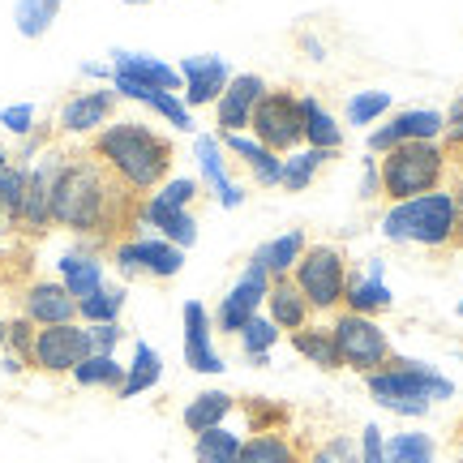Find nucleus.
<instances>
[{
  "label": "nucleus",
  "mask_w": 463,
  "mask_h": 463,
  "mask_svg": "<svg viewBox=\"0 0 463 463\" xmlns=\"http://www.w3.org/2000/svg\"><path fill=\"white\" fill-rule=\"evenodd\" d=\"M137 211L142 198L129 194L112 172L90 155H65L61 181H56V198H52V228H65L82 236L86 245H108L125 236H137Z\"/></svg>",
  "instance_id": "f257e3e1"
},
{
  "label": "nucleus",
  "mask_w": 463,
  "mask_h": 463,
  "mask_svg": "<svg viewBox=\"0 0 463 463\" xmlns=\"http://www.w3.org/2000/svg\"><path fill=\"white\" fill-rule=\"evenodd\" d=\"M86 150L137 198H150L172 176V159H176L172 142L142 120H116V125L95 133Z\"/></svg>",
  "instance_id": "f03ea898"
},
{
  "label": "nucleus",
  "mask_w": 463,
  "mask_h": 463,
  "mask_svg": "<svg viewBox=\"0 0 463 463\" xmlns=\"http://www.w3.org/2000/svg\"><path fill=\"white\" fill-rule=\"evenodd\" d=\"M382 236L395 245H420L433 253H447L459 245V211L447 184L408 202H391L382 215Z\"/></svg>",
  "instance_id": "7ed1b4c3"
},
{
  "label": "nucleus",
  "mask_w": 463,
  "mask_h": 463,
  "mask_svg": "<svg viewBox=\"0 0 463 463\" xmlns=\"http://www.w3.org/2000/svg\"><path fill=\"white\" fill-rule=\"evenodd\" d=\"M364 386H369V395L378 399L386 412H395V416H425L433 403H442V399L455 395V382H450L447 373H438V369L425 361L399 356V352L391 356L386 369L369 373Z\"/></svg>",
  "instance_id": "20e7f679"
},
{
  "label": "nucleus",
  "mask_w": 463,
  "mask_h": 463,
  "mask_svg": "<svg viewBox=\"0 0 463 463\" xmlns=\"http://www.w3.org/2000/svg\"><path fill=\"white\" fill-rule=\"evenodd\" d=\"M378 172H382V198L408 202V198L442 189L450 159L442 142H403V146L378 155Z\"/></svg>",
  "instance_id": "39448f33"
},
{
  "label": "nucleus",
  "mask_w": 463,
  "mask_h": 463,
  "mask_svg": "<svg viewBox=\"0 0 463 463\" xmlns=\"http://www.w3.org/2000/svg\"><path fill=\"white\" fill-rule=\"evenodd\" d=\"M347 253L331 241H309V249L300 253L297 270H292V279H297L300 297L309 300V309L314 314H339L344 309V288H347Z\"/></svg>",
  "instance_id": "423d86ee"
},
{
  "label": "nucleus",
  "mask_w": 463,
  "mask_h": 463,
  "mask_svg": "<svg viewBox=\"0 0 463 463\" xmlns=\"http://www.w3.org/2000/svg\"><path fill=\"white\" fill-rule=\"evenodd\" d=\"M331 335H335V347H339V361H344V369L361 373V378H369V373L386 369V364H391V356H395V347H391L386 331L378 326V317H364V314H347V309H339V314H331Z\"/></svg>",
  "instance_id": "0eeeda50"
},
{
  "label": "nucleus",
  "mask_w": 463,
  "mask_h": 463,
  "mask_svg": "<svg viewBox=\"0 0 463 463\" xmlns=\"http://www.w3.org/2000/svg\"><path fill=\"white\" fill-rule=\"evenodd\" d=\"M249 133L266 150H275V155H292V150L305 146V112H300L297 90H288V86L266 90L262 99H258V108H253Z\"/></svg>",
  "instance_id": "6e6552de"
},
{
  "label": "nucleus",
  "mask_w": 463,
  "mask_h": 463,
  "mask_svg": "<svg viewBox=\"0 0 463 463\" xmlns=\"http://www.w3.org/2000/svg\"><path fill=\"white\" fill-rule=\"evenodd\" d=\"M112 266L120 279H176L184 270V249L164 236H125L112 245Z\"/></svg>",
  "instance_id": "1a4fd4ad"
},
{
  "label": "nucleus",
  "mask_w": 463,
  "mask_h": 463,
  "mask_svg": "<svg viewBox=\"0 0 463 463\" xmlns=\"http://www.w3.org/2000/svg\"><path fill=\"white\" fill-rule=\"evenodd\" d=\"M90 352H95V347H90V326H82V322L39 326V331H34V347H31V369L61 378V373H73Z\"/></svg>",
  "instance_id": "9d476101"
},
{
  "label": "nucleus",
  "mask_w": 463,
  "mask_h": 463,
  "mask_svg": "<svg viewBox=\"0 0 463 463\" xmlns=\"http://www.w3.org/2000/svg\"><path fill=\"white\" fill-rule=\"evenodd\" d=\"M266 292H270V275H266L258 262H245V270H241V279L228 288V297L219 300V309L211 314V322H215L219 335H236L245 331L253 317L262 314L266 305Z\"/></svg>",
  "instance_id": "9b49d317"
},
{
  "label": "nucleus",
  "mask_w": 463,
  "mask_h": 463,
  "mask_svg": "<svg viewBox=\"0 0 463 463\" xmlns=\"http://www.w3.org/2000/svg\"><path fill=\"white\" fill-rule=\"evenodd\" d=\"M65 167V150H48L39 164L26 167V198H22V232L43 236L52 228V198H56V181Z\"/></svg>",
  "instance_id": "f8f14e48"
},
{
  "label": "nucleus",
  "mask_w": 463,
  "mask_h": 463,
  "mask_svg": "<svg viewBox=\"0 0 463 463\" xmlns=\"http://www.w3.org/2000/svg\"><path fill=\"white\" fill-rule=\"evenodd\" d=\"M447 129V112L438 108H399L386 125L369 133V155H386V150L403 146V142H442Z\"/></svg>",
  "instance_id": "ddd939ff"
},
{
  "label": "nucleus",
  "mask_w": 463,
  "mask_h": 463,
  "mask_svg": "<svg viewBox=\"0 0 463 463\" xmlns=\"http://www.w3.org/2000/svg\"><path fill=\"white\" fill-rule=\"evenodd\" d=\"M116 95L112 86H95V90H78V95H69L61 103V112H56V129L69 133V137H95L99 129H108L116 116Z\"/></svg>",
  "instance_id": "4468645a"
},
{
  "label": "nucleus",
  "mask_w": 463,
  "mask_h": 463,
  "mask_svg": "<svg viewBox=\"0 0 463 463\" xmlns=\"http://www.w3.org/2000/svg\"><path fill=\"white\" fill-rule=\"evenodd\" d=\"M181 322H184V347H181L184 364H189L194 373H206V378L223 373L228 364H223V356L215 352V322H211V309H206L202 300H184Z\"/></svg>",
  "instance_id": "2eb2a0df"
},
{
  "label": "nucleus",
  "mask_w": 463,
  "mask_h": 463,
  "mask_svg": "<svg viewBox=\"0 0 463 463\" xmlns=\"http://www.w3.org/2000/svg\"><path fill=\"white\" fill-rule=\"evenodd\" d=\"M176 69H181V82H184L181 99L189 112H194V108H215V99L232 82L228 61L215 56V52H206V56H184Z\"/></svg>",
  "instance_id": "dca6fc26"
},
{
  "label": "nucleus",
  "mask_w": 463,
  "mask_h": 463,
  "mask_svg": "<svg viewBox=\"0 0 463 463\" xmlns=\"http://www.w3.org/2000/svg\"><path fill=\"white\" fill-rule=\"evenodd\" d=\"M270 86L262 82V73H232L228 90L215 99V129L219 133H249L253 108Z\"/></svg>",
  "instance_id": "f3484780"
},
{
  "label": "nucleus",
  "mask_w": 463,
  "mask_h": 463,
  "mask_svg": "<svg viewBox=\"0 0 463 463\" xmlns=\"http://www.w3.org/2000/svg\"><path fill=\"white\" fill-rule=\"evenodd\" d=\"M22 317H31L34 326L78 322V300L69 297L61 279H34L22 288Z\"/></svg>",
  "instance_id": "a211bd4d"
},
{
  "label": "nucleus",
  "mask_w": 463,
  "mask_h": 463,
  "mask_svg": "<svg viewBox=\"0 0 463 463\" xmlns=\"http://www.w3.org/2000/svg\"><path fill=\"white\" fill-rule=\"evenodd\" d=\"M146 228H155V236H164L172 241L176 249H189L198 241V219L194 211H184V206H172L164 198H142V211H137V236H146Z\"/></svg>",
  "instance_id": "6ab92c4d"
},
{
  "label": "nucleus",
  "mask_w": 463,
  "mask_h": 463,
  "mask_svg": "<svg viewBox=\"0 0 463 463\" xmlns=\"http://www.w3.org/2000/svg\"><path fill=\"white\" fill-rule=\"evenodd\" d=\"M395 305L391 288L382 279V258L369 262V270H347V288H344V309L347 314H364V317H378Z\"/></svg>",
  "instance_id": "aec40b11"
},
{
  "label": "nucleus",
  "mask_w": 463,
  "mask_h": 463,
  "mask_svg": "<svg viewBox=\"0 0 463 463\" xmlns=\"http://www.w3.org/2000/svg\"><path fill=\"white\" fill-rule=\"evenodd\" d=\"M112 73H120V78H129V82H137V86H150V90H172V95L184 90L181 69L164 65L159 56H146V52L116 48L112 52Z\"/></svg>",
  "instance_id": "412c9836"
},
{
  "label": "nucleus",
  "mask_w": 463,
  "mask_h": 463,
  "mask_svg": "<svg viewBox=\"0 0 463 463\" xmlns=\"http://www.w3.org/2000/svg\"><path fill=\"white\" fill-rule=\"evenodd\" d=\"M56 270H61V283H65V292L73 300H86L90 292H99L103 283H108V262L90 245H78V249H69V253H61Z\"/></svg>",
  "instance_id": "4be33fe9"
},
{
  "label": "nucleus",
  "mask_w": 463,
  "mask_h": 463,
  "mask_svg": "<svg viewBox=\"0 0 463 463\" xmlns=\"http://www.w3.org/2000/svg\"><path fill=\"white\" fill-rule=\"evenodd\" d=\"M194 155H198L202 181L211 184V194L219 198V206L236 211V206L245 202V189H241V184L228 176V164H223V146H219V133H202L198 142H194Z\"/></svg>",
  "instance_id": "5701e85b"
},
{
  "label": "nucleus",
  "mask_w": 463,
  "mask_h": 463,
  "mask_svg": "<svg viewBox=\"0 0 463 463\" xmlns=\"http://www.w3.org/2000/svg\"><path fill=\"white\" fill-rule=\"evenodd\" d=\"M120 95V99H133L142 103V108H150L155 116H164L172 129H194V112L184 108L181 95H172V90H150V86H137L129 82V78H120V73H112V82H108Z\"/></svg>",
  "instance_id": "b1692460"
},
{
  "label": "nucleus",
  "mask_w": 463,
  "mask_h": 463,
  "mask_svg": "<svg viewBox=\"0 0 463 463\" xmlns=\"http://www.w3.org/2000/svg\"><path fill=\"white\" fill-rule=\"evenodd\" d=\"M305 455L309 450L300 447L288 430H249L236 463H300Z\"/></svg>",
  "instance_id": "393cba45"
},
{
  "label": "nucleus",
  "mask_w": 463,
  "mask_h": 463,
  "mask_svg": "<svg viewBox=\"0 0 463 463\" xmlns=\"http://www.w3.org/2000/svg\"><path fill=\"white\" fill-rule=\"evenodd\" d=\"M266 317L288 335L314 322V309H309V300L300 297V288H297L292 275H288V279H270V292H266Z\"/></svg>",
  "instance_id": "a878e982"
},
{
  "label": "nucleus",
  "mask_w": 463,
  "mask_h": 463,
  "mask_svg": "<svg viewBox=\"0 0 463 463\" xmlns=\"http://www.w3.org/2000/svg\"><path fill=\"white\" fill-rule=\"evenodd\" d=\"M309 249V236L300 228H292V232H283V236H270V241H262V245L253 249V258L249 262H258L270 275V279H288L292 270H297V262H300V253Z\"/></svg>",
  "instance_id": "bb28decb"
},
{
  "label": "nucleus",
  "mask_w": 463,
  "mask_h": 463,
  "mask_svg": "<svg viewBox=\"0 0 463 463\" xmlns=\"http://www.w3.org/2000/svg\"><path fill=\"white\" fill-rule=\"evenodd\" d=\"M292 352L305 356V361L322 369V373H335V369H344L339 361V347H335V335H331V322H309V326H300L292 331Z\"/></svg>",
  "instance_id": "cd10ccee"
},
{
  "label": "nucleus",
  "mask_w": 463,
  "mask_h": 463,
  "mask_svg": "<svg viewBox=\"0 0 463 463\" xmlns=\"http://www.w3.org/2000/svg\"><path fill=\"white\" fill-rule=\"evenodd\" d=\"M159 378H164V356H159L146 339H137V344H133L129 364H125V382H120V391H116V395L137 399V395H146V391H155Z\"/></svg>",
  "instance_id": "c85d7f7f"
},
{
  "label": "nucleus",
  "mask_w": 463,
  "mask_h": 463,
  "mask_svg": "<svg viewBox=\"0 0 463 463\" xmlns=\"http://www.w3.org/2000/svg\"><path fill=\"white\" fill-rule=\"evenodd\" d=\"M232 412H236V399L228 391H202V395H194L184 403L181 420L189 433H206V430H215V425H228Z\"/></svg>",
  "instance_id": "c756f323"
},
{
  "label": "nucleus",
  "mask_w": 463,
  "mask_h": 463,
  "mask_svg": "<svg viewBox=\"0 0 463 463\" xmlns=\"http://www.w3.org/2000/svg\"><path fill=\"white\" fill-rule=\"evenodd\" d=\"M300 112H305V146L331 150V155L344 146V125H339L335 112H326L314 95H300Z\"/></svg>",
  "instance_id": "7c9ffc66"
},
{
  "label": "nucleus",
  "mask_w": 463,
  "mask_h": 463,
  "mask_svg": "<svg viewBox=\"0 0 463 463\" xmlns=\"http://www.w3.org/2000/svg\"><path fill=\"white\" fill-rule=\"evenodd\" d=\"M69 378L78 382L82 391H120V382H125V364L116 361L112 352H90Z\"/></svg>",
  "instance_id": "2f4dec72"
},
{
  "label": "nucleus",
  "mask_w": 463,
  "mask_h": 463,
  "mask_svg": "<svg viewBox=\"0 0 463 463\" xmlns=\"http://www.w3.org/2000/svg\"><path fill=\"white\" fill-rule=\"evenodd\" d=\"M22 198H26V164H9L0 172V236L22 228Z\"/></svg>",
  "instance_id": "473e14b6"
},
{
  "label": "nucleus",
  "mask_w": 463,
  "mask_h": 463,
  "mask_svg": "<svg viewBox=\"0 0 463 463\" xmlns=\"http://www.w3.org/2000/svg\"><path fill=\"white\" fill-rule=\"evenodd\" d=\"M331 164V150H314V146H300L292 155H283V189L288 194H300V189H309L317 181V172Z\"/></svg>",
  "instance_id": "72a5a7b5"
},
{
  "label": "nucleus",
  "mask_w": 463,
  "mask_h": 463,
  "mask_svg": "<svg viewBox=\"0 0 463 463\" xmlns=\"http://www.w3.org/2000/svg\"><path fill=\"white\" fill-rule=\"evenodd\" d=\"M241 442H245V433L228 430V425H215V430H206V433H194V459L198 463H236Z\"/></svg>",
  "instance_id": "f704fd0d"
},
{
  "label": "nucleus",
  "mask_w": 463,
  "mask_h": 463,
  "mask_svg": "<svg viewBox=\"0 0 463 463\" xmlns=\"http://www.w3.org/2000/svg\"><path fill=\"white\" fill-rule=\"evenodd\" d=\"M279 335L283 331L270 322V317L258 314L245 331L236 335V347H241V356H245L249 364H270V352H275V344H279Z\"/></svg>",
  "instance_id": "c9c22d12"
},
{
  "label": "nucleus",
  "mask_w": 463,
  "mask_h": 463,
  "mask_svg": "<svg viewBox=\"0 0 463 463\" xmlns=\"http://www.w3.org/2000/svg\"><path fill=\"white\" fill-rule=\"evenodd\" d=\"M120 314H125V288H120V283H103L99 292H90L86 300H78V322H82V326L120 322Z\"/></svg>",
  "instance_id": "e433bc0d"
},
{
  "label": "nucleus",
  "mask_w": 463,
  "mask_h": 463,
  "mask_svg": "<svg viewBox=\"0 0 463 463\" xmlns=\"http://www.w3.org/2000/svg\"><path fill=\"white\" fill-rule=\"evenodd\" d=\"M61 9H65V0H17V9H14L17 34L22 39H43Z\"/></svg>",
  "instance_id": "4c0bfd02"
},
{
  "label": "nucleus",
  "mask_w": 463,
  "mask_h": 463,
  "mask_svg": "<svg viewBox=\"0 0 463 463\" xmlns=\"http://www.w3.org/2000/svg\"><path fill=\"white\" fill-rule=\"evenodd\" d=\"M382 463H438V447L430 433H395V438H386Z\"/></svg>",
  "instance_id": "58836bf2"
},
{
  "label": "nucleus",
  "mask_w": 463,
  "mask_h": 463,
  "mask_svg": "<svg viewBox=\"0 0 463 463\" xmlns=\"http://www.w3.org/2000/svg\"><path fill=\"white\" fill-rule=\"evenodd\" d=\"M391 108H395V99H391L386 90H356V95L344 103V120L356 125V129H364V125H378Z\"/></svg>",
  "instance_id": "ea45409f"
},
{
  "label": "nucleus",
  "mask_w": 463,
  "mask_h": 463,
  "mask_svg": "<svg viewBox=\"0 0 463 463\" xmlns=\"http://www.w3.org/2000/svg\"><path fill=\"white\" fill-rule=\"evenodd\" d=\"M34 331H39V326H34L31 317H22V314L9 317V326H5V352H9V356H17L22 364H31Z\"/></svg>",
  "instance_id": "a19ab883"
},
{
  "label": "nucleus",
  "mask_w": 463,
  "mask_h": 463,
  "mask_svg": "<svg viewBox=\"0 0 463 463\" xmlns=\"http://www.w3.org/2000/svg\"><path fill=\"white\" fill-rule=\"evenodd\" d=\"M155 198H164V202H172V206H194V202L202 198V181L198 176H167L159 189H155Z\"/></svg>",
  "instance_id": "79ce46f5"
},
{
  "label": "nucleus",
  "mask_w": 463,
  "mask_h": 463,
  "mask_svg": "<svg viewBox=\"0 0 463 463\" xmlns=\"http://www.w3.org/2000/svg\"><path fill=\"white\" fill-rule=\"evenodd\" d=\"M219 146L232 150V155H236L245 167H258V159L266 155V146L253 137V133H219Z\"/></svg>",
  "instance_id": "37998d69"
},
{
  "label": "nucleus",
  "mask_w": 463,
  "mask_h": 463,
  "mask_svg": "<svg viewBox=\"0 0 463 463\" xmlns=\"http://www.w3.org/2000/svg\"><path fill=\"white\" fill-rule=\"evenodd\" d=\"M442 146H447V159H463V95L450 103L447 112V129H442Z\"/></svg>",
  "instance_id": "c03bdc74"
},
{
  "label": "nucleus",
  "mask_w": 463,
  "mask_h": 463,
  "mask_svg": "<svg viewBox=\"0 0 463 463\" xmlns=\"http://www.w3.org/2000/svg\"><path fill=\"white\" fill-rule=\"evenodd\" d=\"M0 125L17 137H31L39 125H34V103H14V108H0Z\"/></svg>",
  "instance_id": "a18cd8bd"
},
{
  "label": "nucleus",
  "mask_w": 463,
  "mask_h": 463,
  "mask_svg": "<svg viewBox=\"0 0 463 463\" xmlns=\"http://www.w3.org/2000/svg\"><path fill=\"white\" fill-rule=\"evenodd\" d=\"M386 459V433L378 425H364L356 438V463H382Z\"/></svg>",
  "instance_id": "49530a36"
},
{
  "label": "nucleus",
  "mask_w": 463,
  "mask_h": 463,
  "mask_svg": "<svg viewBox=\"0 0 463 463\" xmlns=\"http://www.w3.org/2000/svg\"><path fill=\"white\" fill-rule=\"evenodd\" d=\"M249 172H253V181L262 184V189H275V184L283 181V155L266 150L262 159H258V167H249Z\"/></svg>",
  "instance_id": "de8ad7c7"
},
{
  "label": "nucleus",
  "mask_w": 463,
  "mask_h": 463,
  "mask_svg": "<svg viewBox=\"0 0 463 463\" xmlns=\"http://www.w3.org/2000/svg\"><path fill=\"white\" fill-rule=\"evenodd\" d=\"M120 339H125V326H120V322H99V326H90V347H95V352H112L116 356Z\"/></svg>",
  "instance_id": "09e8293b"
},
{
  "label": "nucleus",
  "mask_w": 463,
  "mask_h": 463,
  "mask_svg": "<svg viewBox=\"0 0 463 463\" xmlns=\"http://www.w3.org/2000/svg\"><path fill=\"white\" fill-rule=\"evenodd\" d=\"M314 455L322 463H356V442H352V438H331V442H322Z\"/></svg>",
  "instance_id": "8fccbe9b"
},
{
  "label": "nucleus",
  "mask_w": 463,
  "mask_h": 463,
  "mask_svg": "<svg viewBox=\"0 0 463 463\" xmlns=\"http://www.w3.org/2000/svg\"><path fill=\"white\" fill-rule=\"evenodd\" d=\"M378 198H382L378 155H364V167H361V202H378Z\"/></svg>",
  "instance_id": "3c124183"
},
{
  "label": "nucleus",
  "mask_w": 463,
  "mask_h": 463,
  "mask_svg": "<svg viewBox=\"0 0 463 463\" xmlns=\"http://www.w3.org/2000/svg\"><path fill=\"white\" fill-rule=\"evenodd\" d=\"M300 48L309 52V61H326V48H322L317 34H300Z\"/></svg>",
  "instance_id": "603ef678"
},
{
  "label": "nucleus",
  "mask_w": 463,
  "mask_h": 463,
  "mask_svg": "<svg viewBox=\"0 0 463 463\" xmlns=\"http://www.w3.org/2000/svg\"><path fill=\"white\" fill-rule=\"evenodd\" d=\"M82 78H95V82H112V65H82Z\"/></svg>",
  "instance_id": "864d4df0"
},
{
  "label": "nucleus",
  "mask_w": 463,
  "mask_h": 463,
  "mask_svg": "<svg viewBox=\"0 0 463 463\" xmlns=\"http://www.w3.org/2000/svg\"><path fill=\"white\" fill-rule=\"evenodd\" d=\"M9 164H14V155H9V150L0 146V172H5V167H9Z\"/></svg>",
  "instance_id": "5fc2aeb1"
},
{
  "label": "nucleus",
  "mask_w": 463,
  "mask_h": 463,
  "mask_svg": "<svg viewBox=\"0 0 463 463\" xmlns=\"http://www.w3.org/2000/svg\"><path fill=\"white\" fill-rule=\"evenodd\" d=\"M300 463H322V459H317V455H314V450H309V455H305V459H300Z\"/></svg>",
  "instance_id": "6e6d98bb"
},
{
  "label": "nucleus",
  "mask_w": 463,
  "mask_h": 463,
  "mask_svg": "<svg viewBox=\"0 0 463 463\" xmlns=\"http://www.w3.org/2000/svg\"><path fill=\"white\" fill-rule=\"evenodd\" d=\"M5 326H9V322H5V317H0V347H5Z\"/></svg>",
  "instance_id": "4d7b16f0"
},
{
  "label": "nucleus",
  "mask_w": 463,
  "mask_h": 463,
  "mask_svg": "<svg viewBox=\"0 0 463 463\" xmlns=\"http://www.w3.org/2000/svg\"><path fill=\"white\" fill-rule=\"evenodd\" d=\"M125 5H150V0H125Z\"/></svg>",
  "instance_id": "13d9d810"
},
{
  "label": "nucleus",
  "mask_w": 463,
  "mask_h": 463,
  "mask_svg": "<svg viewBox=\"0 0 463 463\" xmlns=\"http://www.w3.org/2000/svg\"><path fill=\"white\" fill-rule=\"evenodd\" d=\"M455 314H459V317H463V300H459V309H455Z\"/></svg>",
  "instance_id": "bf43d9fd"
},
{
  "label": "nucleus",
  "mask_w": 463,
  "mask_h": 463,
  "mask_svg": "<svg viewBox=\"0 0 463 463\" xmlns=\"http://www.w3.org/2000/svg\"><path fill=\"white\" fill-rule=\"evenodd\" d=\"M459 438H463V420H459Z\"/></svg>",
  "instance_id": "052dcab7"
},
{
  "label": "nucleus",
  "mask_w": 463,
  "mask_h": 463,
  "mask_svg": "<svg viewBox=\"0 0 463 463\" xmlns=\"http://www.w3.org/2000/svg\"><path fill=\"white\" fill-rule=\"evenodd\" d=\"M459 450H463V438H459Z\"/></svg>",
  "instance_id": "680f3d73"
}]
</instances>
